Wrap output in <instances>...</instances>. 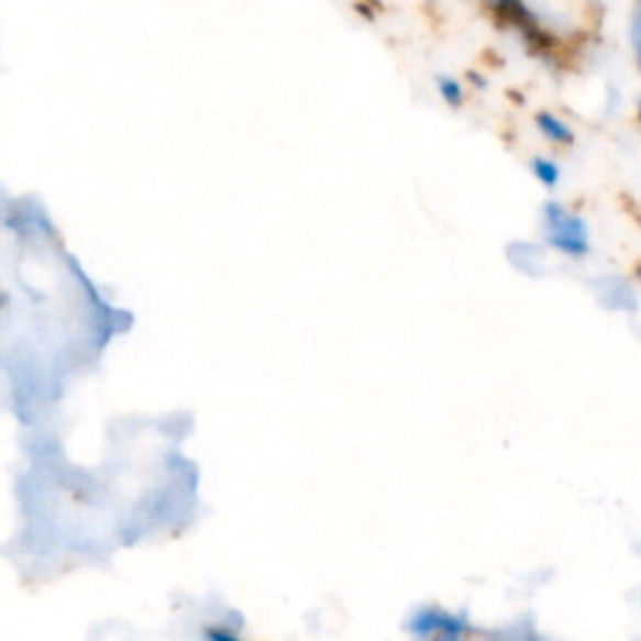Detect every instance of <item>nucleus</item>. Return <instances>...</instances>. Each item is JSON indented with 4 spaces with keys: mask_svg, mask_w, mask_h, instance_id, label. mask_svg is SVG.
Returning <instances> with one entry per match:
<instances>
[{
    "mask_svg": "<svg viewBox=\"0 0 641 641\" xmlns=\"http://www.w3.org/2000/svg\"><path fill=\"white\" fill-rule=\"evenodd\" d=\"M544 223H546L549 246L562 251L564 256L584 258L592 251L589 225H586L582 215L568 211L566 206L549 201L544 206Z\"/></svg>",
    "mask_w": 641,
    "mask_h": 641,
    "instance_id": "f257e3e1",
    "label": "nucleus"
},
{
    "mask_svg": "<svg viewBox=\"0 0 641 641\" xmlns=\"http://www.w3.org/2000/svg\"><path fill=\"white\" fill-rule=\"evenodd\" d=\"M409 631L421 641H464L472 631L466 614L423 607L411 614Z\"/></svg>",
    "mask_w": 641,
    "mask_h": 641,
    "instance_id": "f03ea898",
    "label": "nucleus"
},
{
    "mask_svg": "<svg viewBox=\"0 0 641 641\" xmlns=\"http://www.w3.org/2000/svg\"><path fill=\"white\" fill-rule=\"evenodd\" d=\"M537 129L541 131V135H544V139H549L552 143H559V146H572V143H574L572 125L559 119V115L549 113V111L537 115Z\"/></svg>",
    "mask_w": 641,
    "mask_h": 641,
    "instance_id": "7ed1b4c3",
    "label": "nucleus"
},
{
    "mask_svg": "<svg viewBox=\"0 0 641 641\" xmlns=\"http://www.w3.org/2000/svg\"><path fill=\"white\" fill-rule=\"evenodd\" d=\"M436 90L449 108H462L464 103V86L454 76H436Z\"/></svg>",
    "mask_w": 641,
    "mask_h": 641,
    "instance_id": "20e7f679",
    "label": "nucleus"
},
{
    "mask_svg": "<svg viewBox=\"0 0 641 641\" xmlns=\"http://www.w3.org/2000/svg\"><path fill=\"white\" fill-rule=\"evenodd\" d=\"M531 174L537 176V180L541 186L546 188H556L559 186V178H562V168H559L552 158H531Z\"/></svg>",
    "mask_w": 641,
    "mask_h": 641,
    "instance_id": "39448f33",
    "label": "nucleus"
},
{
    "mask_svg": "<svg viewBox=\"0 0 641 641\" xmlns=\"http://www.w3.org/2000/svg\"><path fill=\"white\" fill-rule=\"evenodd\" d=\"M631 45H634V53H637V66L641 70V3L634 8V13H631Z\"/></svg>",
    "mask_w": 641,
    "mask_h": 641,
    "instance_id": "423d86ee",
    "label": "nucleus"
},
{
    "mask_svg": "<svg viewBox=\"0 0 641 641\" xmlns=\"http://www.w3.org/2000/svg\"><path fill=\"white\" fill-rule=\"evenodd\" d=\"M203 637L206 641H243L236 631L229 629L225 625H213V627H206L203 629Z\"/></svg>",
    "mask_w": 641,
    "mask_h": 641,
    "instance_id": "0eeeda50",
    "label": "nucleus"
},
{
    "mask_svg": "<svg viewBox=\"0 0 641 641\" xmlns=\"http://www.w3.org/2000/svg\"><path fill=\"white\" fill-rule=\"evenodd\" d=\"M517 641H539V637L534 634V631H527V634H521Z\"/></svg>",
    "mask_w": 641,
    "mask_h": 641,
    "instance_id": "6e6552de",
    "label": "nucleus"
},
{
    "mask_svg": "<svg viewBox=\"0 0 641 641\" xmlns=\"http://www.w3.org/2000/svg\"><path fill=\"white\" fill-rule=\"evenodd\" d=\"M637 276H639V278H641V266H639V268H637Z\"/></svg>",
    "mask_w": 641,
    "mask_h": 641,
    "instance_id": "1a4fd4ad",
    "label": "nucleus"
},
{
    "mask_svg": "<svg viewBox=\"0 0 641 641\" xmlns=\"http://www.w3.org/2000/svg\"><path fill=\"white\" fill-rule=\"evenodd\" d=\"M639 113H641V108H639Z\"/></svg>",
    "mask_w": 641,
    "mask_h": 641,
    "instance_id": "9d476101",
    "label": "nucleus"
}]
</instances>
